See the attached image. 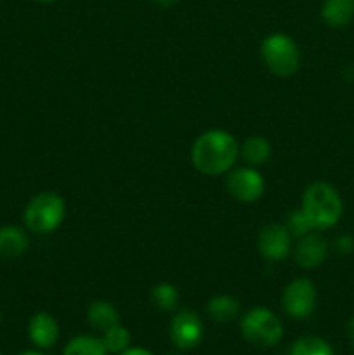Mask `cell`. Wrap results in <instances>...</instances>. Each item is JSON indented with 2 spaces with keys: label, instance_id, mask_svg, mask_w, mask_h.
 Wrapping results in <instances>:
<instances>
[{
  "label": "cell",
  "instance_id": "obj_16",
  "mask_svg": "<svg viewBox=\"0 0 354 355\" xmlns=\"http://www.w3.org/2000/svg\"><path fill=\"white\" fill-rule=\"evenodd\" d=\"M108 350L104 347L103 340L94 338V336H75L69 340L62 355H106Z\"/></svg>",
  "mask_w": 354,
  "mask_h": 355
},
{
  "label": "cell",
  "instance_id": "obj_24",
  "mask_svg": "<svg viewBox=\"0 0 354 355\" xmlns=\"http://www.w3.org/2000/svg\"><path fill=\"white\" fill-rule=\"evenodd\" d=\"M153 2L160 7H172V6H176L179 0H153Z\"/></svg>",
  "mask_w": 354,
  "mask_h": 355
},
{
  "label": "cell",
  "instance_id": "obj_21",
  "mask_svg": "<svg viewBox=\"0 0 354 355\" xmlns=\"http://www.w3.org/2000/svg\"><path fill=\"white\" fill-rule=\"evenodd\" d=\"M312 229L314 227H312V224L309 222L307 215H305L302 210H295L294 214L288 217V231H290L292 234L298 236V238L309 234Z\"/></svg>",
  "mask_w": 354,
  "mask_h": 355
},
{
  "label": "cell",
  "instance_id": "obj_18",
  "mask_svg": "<svg viewBox=\"0 0 354 355\" xmlns=\"http://www.w3.org/2000/svg\"><path fill=\"white\" fill-rule=\"evenodd\" d=\"M290 355H333L332 347L318 336H302L292 347Z\"/></svg>",
  "mask_w": 354,
  "mask_h": 355
},
{
  "label": "cell",
  "instance_id": "obj_13",
  "mask_svg": "<svg viewBox=\"0 0 354 355\" xmlns=\"http://www.w3.org/2000/svg\"><path fill=\"white\" fill-rule=\"evenodd\" d=\"M28 238L23 229L16 225L0 227V257L2 259H16L26 250Z\"/></svg>",
  "mask_w": 354,
  "mask_h": 355
},
{
  "label": "cell",
  "instance_id": "obj_3",
  "mask_svg": "<svg viewBox=\"0 0 354 355\" xmlns=\"http://www.w3.org/2000/svg\"><path fill=\"white\" fill-rule=\"evenodd\" d=\"M65 201L56 193H40L24 208V224L31 232L49 234L65 218Z\"/></svg>",
  "mask_w": 354,
  "mask_h": 355
},
{
  "label": "cell",
  "instance_id": "obj_20",
  "mask_svg": "<svg viewBox=\"0 0 354 355\" xmlns=\"http://www.w3.org/2000/svg\"><path fill=\"white\" fill-rule=\"evenodd\" d=\"M151 300L160 311H172V309H176L177 300H179V293L170 283H160L153 288Z\"/></svg>",
  "mask_w": 354,
  "mask_h": 355
},
{
  "label": "cell",
  "instance_id": "obj_11",
  "mask_svg": "<svg viewBox=\"0 0 354 355\" xmlns=\"http://www.w3.org/2000/svg\"><path fill=\"white\" fill-rule=\"evenodd\" d=\"M28 336L38 349H51L59 338V326L47 312H37L28 322Z\"/></svg>",
  "mask_w": 354,
  "mask_h": 355
},
{
  "label": "cell",
  "instance_id": "obj_2",
  "mask_svg": "<svg viewBox=\"0 0 354 355\" xmlns=\"http://www.w3.org/2000/svg\"><path fill=\"white\" fill-rule=\"evenodd\" d=\"M342 200L335 187L325 182H314L305 189L302 211L307 215L314 229H328L342 217Z\"/></svg>",
  "mask_w": 354,
  "mask_h": 355
},
{
  "label": "cell",
  "instance_id": "obj_6",
  "mask_svg": "<svg viewBox=\"0 0 354 355\" xmlns=\"http://www.w3.org/2000/svg\"><path fill=\"white\" fill-rule=\"evenodd\" d=\"M285 312L294 319H305L316 307L314 284L309 279H295L285 288L281 298Z\"/></svg>",
  "mask_w": 354,
  "mask_h": 355
},
{
  "label": "cell",
  "instance_id": "obj_15",
  "mask_svg": "<svg viewBox=\"0 0 354 355\" xmlns=\"http://www.w3.org/2000/svg\"><path fill=\"white\" fill-rule=\"evenodd\" d=\"M208 315L214 319L215 322H231L233 319L238 315L239 305L238 302L228 295H217V297L210 298L207 305Z\"/></svg>",
  "mask_w": 354,
  "mask_h": 355
},
{
  "label": "cell",
  "instance_id": "obj_9",
  "mask_svg": "<svg viewBox=\"0 0 354 355\" xmlns=\"http://www.w3.org/2000/svg\"><path fill=\"white\" fill-rule=\"evenodd\" d=\"M257 246L264 259L280 262L290 252V231L280 224H269L259 232Z\"/></svg>",
  "mask_w": 354,
  "mask_h": 355
},
{
  "label": "cell",
  "instance_id": "obj_12",
  "mask_svg": "<svg viewBox=\"0 0 354 355\" xmlns=\"http://www.w3.org/2000/svg\"><path fill=\"white\" fill-rule=\"evenodd\" d=\"M321 17L332 28L347 26L354 17V0H325Z\"/></svg>",
  "mask_w": 354,
  "mask_h": 355
},
{
  "label": "cell",
  "instance_id": "obj_5",
  "mask_svg": "<svg viewBox=\"0 0 354 355\" xmlns=\"http://www.w3.org/2000/svg\"><path fill=\"white\" fill-rule=\"evenodd\" d=\"M242 335L255 347H273L283 336V326L269 309L255 307L242 319Z\"/></svg>",
  "mask_w": 354,
  "mask_h": 355
},
{
  "label": "cell",
  "instance_id": "obj_14",
  "mask_svg": "<svg viewBox=\"0 0 354 355\" xmlns=\"http://www.w3.org/2000/svg\"><path fill=\"white\" fill-rule=\"evenodd\" d=\"M87 319L89 324L97 331H108L110 328L117 326L120 322V315H118L117 309L110 304V302H94L89 305L87 311Z\"/></svg>",
  "mask_w": 354,
  "mask_h": 355
},
{
  "label": "cell",
  "instance_id": "obj_26",
  "mask_svg": "<svg viewBox=\"0 0 354 355\" xmlns=\"http://www.w3.org/2000/svg\"><path fill=\"white\" fill-rule=\"evenodd\" d=\"M17 355H42V354L33 352V350H26V352H21V354H17Z\"/></svg>",
  "mask_w": 354,
  "mask_h": 355
},
{
  "label": "cell",
  "instance_id": "obj_1",
  "mask_svg": "<svg viewBox=\"0 0 354 355\" xmlns=\"http://www.w3.org/2000/svg\"><path fill=\"white\" fill-rule=\"evenodd\" d=\"M238 151V144L231 134L224 130H208L194 142L191 159L198 172L205 175H219L235 165Z\"/></svg>",
  "mask_w": 354,
  "mask_h": 355
},
{
  "label": "cell",
  "instance_id": "obj_10",
  "mask_svg": "<svg viewBox=\"0 0 354 355\" xmlns=\"http://www.w3.org/2000/svg\"><path fill=\"white\" fill-rule=\"evenodd\" d=\"M328 255V243L319 234H305L295 248V262L304 269H314L321 266Z\"/></svg>",
  "mask_w": 354,
  "mask_h": 355
},
{
  "label": "cell",
  "instance_id": "obj_7",
  "mask_svg": "<svg viewBox=\"0 0 354 355\" xmlns=\"http://www.w3.org/2000/svg\"><path fill=\"white\" fill-rule=\"evenodd\" d=\"M203 338V324L193 311H180L170 322V340L180 350H191Z\"/></svg>",
  "mask_w": 354,
  "mask_h": 355
},
{
  "label": "cell",
  "instance_id": "obj_19",
  "mask_svg": "<svg viewBox=\"0 0 354 355\" xmlns=\"http://www.w3.org/2000/svg\"><path fill=\"white\" fill-rule=\"evenodd\" d=\"M103 343L106 347L108 352L111 354H121L124 350L128 349V343H130V335H128L127 329L124 326L117 324L113 328H110L108 331H104Z\"/></svg>",
  "mask_w": 354,
  "mask_h": 355
},
{
  "label": "cell",
  "instance_id": "obj_23",
  "mask_svg": "<svg viewBox=\"0 0 354 355\" xmlns=\"http://www.w3.org/2000/svg\"><path fill=\"white\" fill-rule=\"evenodd\" d=\"M118 355H153V354L149 352V350L142 349V347H134V349H127Z\"/></svg>",
  "mask_w": 354,
  "mask_h": 355
},
{
  "label": "cell",
  "instance_id": "obj_4",
  "mask_svg": "<svg viewBox=\"0 0 354 355\" xmlns=\"http://www.w3.org/2000/svg\"><path fill=\"white\" fill-rule=\"evenodd\" d=\"M260 55L276 76H292L301 64V54L290 37L281 33L269 35L260 45Z\"/></svg>",
  "mask_w": 354,
  "mask_h": 355
},
{
  "label": "cell",
  "instance_id": "obj_28",
  "mask_svg": "<svg viewBox=\"0 0 354 355\" xmlns=\"http://www.w3.org/2000/svg\"><path fill=\"white\" fill-rule=\"evenodd\" d=\"M0 322H2V314H0Z\"/></svg>",
  "mask_w": 354,
  "mask_h": 355
},
{
  "label": "cell",
  "instance_id": "obj_27",
  "mask_svg": "<svg viewBox=\"0 0 354 355\" xmlns=\"http://www.w3.org/2000/svg\"><path fill=\"white\" fill-rule=\"evenodd\" d=\"M37 2H44V3H51V2H54V0H37Z\"/></svg>",
  "mask_w": 354,
  "mask_h": 355
},
{
  "label": "cell",
  "instance_id": "obj_8",
  "mask_svg": "<svg viewBox=\"0 0 354 355\" xmlns=\"http://www.w3.org/2000/svg\"><path fill=\"white\" fill-rule=\"evenodd\" d=\"M229 194L242 203H253L264 193V180L259 172L253 168H238L228 177Z\"/></svg>",
  "mask_w": 354,
  "mask_h": 355
},
{
  "label": "cell",
  "instance_id": "obj_25",
  "mask_svg": "<svg viewBox=\"0 0 354 355\" xmlns=\"http://www.w3.org/2000/svg\"><path fill=\"white\" fill-rule=\"evenodd\" d=\"M347 335H349L351 343H353V347H354V318L351 319L349 324H347Z\"/></svg>",
  "mask_w": 354,
  "mask_h": 355
},
{
  "label": "cell",
  "instance_id": "obj_22",
  "mask_svg": "<svg viewBox=\"0 0 354 355\" xmlns=\"http://www.w3.org/2000/svg\"><path fill=\"white\" fill-rule=\"evenodd\" d=\"M337 245H339L340 252H344V253L353 252V248H354V241H353V238H349V236H344V238H340L339 241H337Z\"/></svg>",
  "mask_w": 354,
  "mask_h": 355
},
{
  "label": "cell",
  "instance_id": "obj_17",
  "mask_svg": "<svg viewBox=\"0 0 354 355\" xmlns=\"http://www.w3.org/2000/svg\"><path fill=\"white\" fill-rule=\"evenodd\" d=\"M242 153L243 158H245L250 165H264L271 156V146L266 139L255 135V137L246 139L245 144H243L242 148Z\"/></svg>",
  "mask_w": 354,
  "mask_h": 355
},
{
  "label": "cell",
  "instance_id": "obj_29",
  "mask_svg": "<svg viewBox=\"0 0 354 355\" xmlns=\"http://www.w3.org/2000/svg\"><path fill=\"white\" fill-rule=\"evenodd\" d=\"M0 355H2V352H0Z\"/></svg>",
  "mask_w": 354,
  "mask_h": 355
}]
</instances>
